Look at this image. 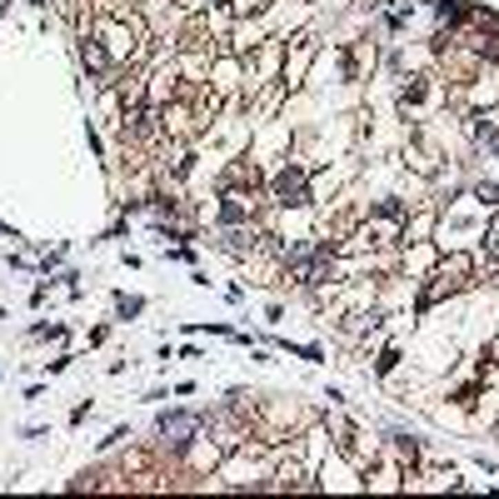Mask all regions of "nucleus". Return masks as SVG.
I'll return each mask as SVG.
<instances>
[{"label":"nucleus","instance_id":"f257e3e1","mask_svg":"<svg viewBox=\"0 0 499 499\" xmlns=\"http://www.w3.org/2000/svg\"><path fill=\"white\" fill-rule=\"evenodd\" d=\"M205 434V414L200 409H165L155 414V454H170V465Z\"/></svg>","mask_w":499,"mask_h":499},{"label":"nucleus","instance_id":"f03ea898","mask_svg":"<svg viewBox=\"0 0 499 499\" xmlns=\"http://www.w3.org/2000/svg\"><path fill=\"white\" fill-rule=\"evenodd\" d=\"M70 340V325H60V320H35L26 329V345H65Z\"/></svg>","mask_w":499,"mask_h":499},{"label":"nucleus","instance_id":"7ed1b4c3","mask_svg":"<svg viewBox=\"0 0 499 499\" xmlns=\"http://www.w3.org/2000/svg\"><path fill=\"white\" fill-rule=\"evenodd\" d=\"M145 309H150V300H145V295H115V325H130V320H140Z\"/></svg>","mask_w":499,"mask_h":499},{"label":"nucleus","instance_id":"20e7f679","mask_svg":"<svg viewBox=\"0 0 499 499\" xmlns=\"http://www.w3.org/2000/svg\"><path fill=\"white\" fill-rule=\"evenodd\" d=\"M469 200L480 205L485 215H489V210H499V180H474V185H469Z\"/></svg>","mask_w":499,"mask_h":499},{"label":"nucleus","instance_id":"39448f33","mask_svg":"<svg viewBox=\"0 0 499 499\" xmlns=\"http://www.w3.org/2000/svg\"><path fill=\"white\" fill-rule=\"evenodd\" d=\"M400 360H405V355H400V345L389 340V345L380 349V355H374V380H389V374L400 369Z\"/></svg>","mask_w":499,"mask_h":499},{"label":"nucleus","instance_id":"423d86ee","mask_svg":"<svg viewBox=\"0 0 499 499\" xmlns=\"http://www.w3.org/2000/svg\"><path fill=\"white\" fill-rule=\"evenodd\" d=\"M120 445H130V425H115V429H110L95 449H100V454H110V449H120Z\"/></svg>","mask_w":499,"mask_h":499},{"label":"nucleus","instance_id":"0eeeda50","mask_svg":"<svg viewBox=\"0 0 499 499\" xmlns=\"http://www.w3.org/2000/svg\"><path fill=\"white\" fill-rule=\"evenodd\" d=\"M165 260H170V265H200V255L190 245H165Z\"/></svg>","mask_w":499,"mask_h":499},{"label":"nucleus","instance_id":"6e6552de","mask_svg":"<svg viewBox=\"0 0 499 499\" xmlns=\"http://www.w3.org/2000/svg\"><path fill=\"white\" fill-rule=\"evenodd\" d=\"M90 414H95V400H80V405L70 409V420H65V425H70V429H80V425L90 420Z\"/></svg>","mask_w":499,"mask_h":499},{"label":"nucleus","instance_id":"1a4fd4ad","mask_svg":"<svg viewBox=\"0 0 499 499\" xmlns=\"http://www.w3.org/2000/svg\"><path fill=\"white\" fill-rule=\"evenodd\" d=\"M110 325H115V320H105V325H90V329H85V345H90V349H95V345H105V340H110Z\"/></svg>","mask_w":499,"mask_h":499},{"label":"nucleus","instance_id":"9d476101","mask_svg":"<svg viewBox=\"0 0 499 499\" xmlns=\"http://www.w3.org/2000/svg\"><path fill=\"white\" fill-rule=\"evenodd\" d=\"M70 365H75V355H70V349H60L55 360H45V374H65Z\"/></svg>","mask_w":499,"mask_h":499},{"label":"nucleus","instance_id":"9b49d317","mask_svg":"<svg viewBox=\"0 0 499 499\" xmlns=\"http://www.w3.org/2000/svg\"><path fill=\"white\" fill-rule=\"evenodd\" d=\"M285 320V300H269L265 305V325H280Z\"/></svg>","mask_w":499,"mask_h":499},{"label":"nucleus","instance_id":"f8f14e48","mask_svg":"<svg viewBox=\"0 0 499 499\" xmlns=\"http://www.w3.org/2000/svg\"><path fill=\"white\" fill-rule=\"evenodd\" d=\"M175 355H180V360H205V349H200V345H180Z\"/></svg>","mask_w":499,"mask_h":499},{"label":"nucleus","instance_id":"ddd939ff","mask_svg":"<svg viewBox=\"0 0 499 499\" xmlns=\"http://www.w3.org/2000/svg\"><path fill=\"white\" fill-rule=\"evenodd\" d=\"M489 160H499V140H494V145H489Z\"/></svg>","mask_w":499,"mask_h":499},{"label":"nucleus","instance_id":"4468645a","mask_svg":"<svg viewBox=\"0 0 499 499\" xmlns=\"http://www.w3.org/2000/svg\"><path fill=\"white\" fill-rule=\"evenodd\" d=\"M30 6H35V10H45V6H50V0H30Z\"/></svg>","mask_w":499,"mask_h":499},{"label":"nucleus","instance_id":"2eb2a0df","mask_svg":"<svg viewBox=\"0 0 499 499\" xmlns=\"http://www.w3.org/2000/svg\"><path fill=\"white\" fill-rule=\"evenodd\" d=\"M0 380H6V369H0Z\"/></svg>","mask_w":499,"mask_h":499}]
</instances>
